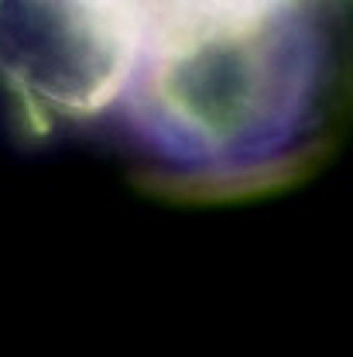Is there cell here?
<instances>
[{
    "instance_id": "1",
    "label": "cell",
    "mask_w": 353,
    "mask_h": 357,
    "mask_svg": "<svg viewBox=\"0 0 353 357\" xmlns=\"http://www.w3.org/2000/svg\"><path fill=\"white\" fill-rule=\"evenodd\" d=\"M48 79L165 182L312 165L353 96V0H0Z\"/></svg>"
}]
</instances>
